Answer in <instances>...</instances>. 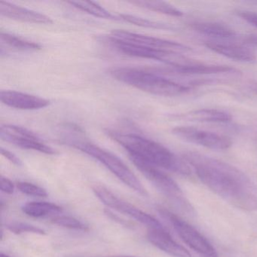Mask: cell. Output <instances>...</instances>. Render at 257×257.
I'll return each mask as SVG.
<instances>
[{
    "label": "cell",
    "instance_id": "cell-25",
    "mask_svg": "<svg viewBox=\"0 0 257 257\" xmlns=\"http://www.w3.org/2000/svg\"><path fill=\"white\" fill-rule=\"evenodd\" d=\"M17 187L21 192L25 195L36 197H46L48 195L46 189L28 182H19Z\"/></svg>",
    "mask_w": 257,
    "mask_h": 257
},
{
    "label": "cell",
    "instance_id": "cell-1",
    "mask_svg": "<svg viewBox=\"0 0 257 257\" xmlns=\"http://www.w3.org/2000/svg\"><path fill=\"white\" fill-rule=\"evenodd\" d=\"M183 159L195 170L201 181L218 196L242 210H257V188L235 167L194 152Z\"/></svg>",
    "mask_w": 257,
    "mask_h": 257
},
{
    "label": "cell",
    "instance_id": "cell-12",
    "mask_svg": "<svg viewBox=\"0 0 257 257\" xmlns=\"http://www.w3.org/2000/svg\"><path fill=\"white\" fill-rule=\"evenodd\" d=\"M204 45L213 52L233 61L249 64H253L257 61L255 52L242 45L218 41L206 42Z\"/></svg>",
    "mask_w": 257,
    "mask_h": 257
},
{
    "label": "cell",
    "instance_id": "cell-30",
    "mask_svg": "<svg viewBox=\"0 0 257 257\" xmlns=\"http://www.w3.org/2000/svg\"><path fill=\"white\" fill-rule=\"evenodd\" d=\"M246 41H247V43H249V44L257 47V35L249 36Z\"/></svg>",
    "mask_w": 257,
    "mask_h": 257
},
{
    "label": "cell",
    "instance_id": "cell-18",
    "mask_svg": "<svg viewBox=\"0 0 257 257\" xmlns=\"http://www.w3.org/2000/svg\"><path fill=\"white\" fill-rule=\"evenodd\" d=\"M192 29L196 32L217 39V40H231L236 37V33L233 30L221 24L213 22H195L191 25Z\"/></svg>",
    "mask_w": 257,
    "mask_h": 257
},
{
    "label": "cell",
    "instance_id": "cell-20",
    "mask_svg": "<svg viewBox=\"0 0 257 257\" xmlns=\"http://www.w3.org/2000/svg\"><path fill=\"white\" fill-rule=\"evenodd\" d=\"M67 4H70L76 10H80L96 18L108 19V20H120L119 17L114 16L95 3L88 2V1H69Z\"/></svg>",
    "mask_w": 257,
    "mask_h": 257
},
{
    "label": "cell",
    "instance_id": "cell-17",
    "mask_svg": "<svg viewBox=\"0 0 257 257\" xmlns=\"http://www.w3.org/2000/svg\"><path fill=\"white\" fill-rule=\"evenodd\" d=\"M181 118L198 122L225 123L231 121V115L219 109H201L186 112L181 115Z\"/></svg>",
    "mask_w": 257,
    "mask_h": 257
},
{
    "label": "cell",
    "instance_id": "cell-15",
    "mask_svg": "<svg viewBox=\"0 0 257 257\" xmlns=\"http://www.w3.org/2000/svg\"><path fill=\"white\" fill-rule=\"evenodd\" d=\"M170 71L183 76H195V75H211L219 73H237V70L232 67L225 65H210L192 62L184 65L171 67Z\"/></svg>",
    "mask_w": 257,
    "mask_h": 257
},
{
    "label": "cell",
    "instance_id": "cell-7",
    "mask_svg": "<svg viewBox=\"0 0 257 257\" xmlns=\"http://www.w3.org/2000/svg\"><path fill=\"white\" fill-rule=\"evenodd\" d=\"M92 189L96 196L105 205L117 210L119 213L127 215L132 219L148 227L149 229L164 228L162 224L157 219L149 213L143 211L134 204L118 198L104 186H95L92 188Z\"/></svg>",
    "mask_w": 257,
    "mask_h": 257
},
{
    "label": "cell",
    "instance_id": "cell-6",
    "mask_svg": "<svg viewBox=\"0 0 257 257\" xmlns=\"http://www.w3.org/2000/svg\"><path fill=\"white\" fill-rule=\"evenodd\" d=\"M159 211L164 218L169 221L180 238L189 247L204 256L216 257L215 248L196 228L166 209L160 208Z\"/></svg>",
    "mask_w": 257,
    "mask_h": 257
},
{
    "label": "cell",
    "instance_id": "cell-27",
    "mask_svg": "<svg viewBox=\"0 0 257 257\" xmlns=\"http://www.w3.org/2000/svg\"><path fill=\"white\" fill-rule=\"evenodd\" d=\"M0 189L2 192L11 195V194L14 193L15 186L11 180L2 176L0 178Z\"/></svg>",
    "mask_w": 257,
    "mask_h": 257
},
{
    "label": "cell",
    "instance_id": "cell-5",
    "mask_svg": "<svg viewBox=\"0 0 257 257\" xmlns=\"http://www.w3.org/2000/svg\"><path fill=\"white\" fill-rule=\"evenodd\" d=\"M130 159L136 168L147 177V180L151 182L164 195H166L185 211L190 213L193 211L190 203L185 198L182 189L172 178L154 165L137 158L130 157Z\"/></svg>",
    "mask_w": 257,
    "mask_h": 257
},
{
    "label": "cell",
    "instance_id": "cell-13",
    "mask_svg": "<svg viewBox=\"0 0 257 257\" xmlns=\"http://www.w3.org/2000/svg\"><path fill=\"white\" fill-rule=\"evenodd\" d=\"M147 238L161 250L174 257H191L189 251L177 243L165 228L149 229Z\"/></svg>",
    "mask_w": 257,
    "mask_h": 257
},
{
    "label": "cell",
    "instance_id": "cell-24",
    "mask_svg": "<svg viewBox=\"0 0 257 257\" xmlns=\"http://www.w3.org/2000/svg\"><path fill=\"white\" fill-rule=\"evenodd\" d=\"M7 228L15 234L22 233H34V234H45L46 231L35 225H30L24 222H13L7 225Z\"/></svg>",
    "mask_w": 257,
    "mask_h": 257
},
{
    "label": "cell",
    "instance_id": "cell-3",
    "mask_svg": "<svg viewBox=\"0 0 257 257\" xmlns=\"http://www.w3.org/2000/svg\"><path fill=\"white\" fill-rule=\"evenodd\" d=\"M60 140L63 144L73 147L98 161L130 189L141 195H147L145 188L130 168L115 155L88 141L82 129L78 126L66 125L61 132Z\"/></svg>",
    "mask_w": 257,
    "mask_h": 257
},
{
    "label": "cell",
    "instance_id": "cell-4",
    "mask_svg": "<svg viewBox=\"0 0 257 257\" xmlns=\"http://www.w3.org/2000/svg\"><path fill=\"white\" fill-rule=\"evenodd\" d=\"M109 74L122 83L155 95L174 97L190 91L189 87L142 69L117 67L111 69Z\"/></svg>",
    "mask_w": 257,
    "mask_h": 257
},
{
    "label": "cell",
    "instance_id": "cell-10",
    "mask_svg": "<svg viewBox=\"0 0 257 257\" xmlns=\"http://www.w3.org/2000/svg\"><path fill=\"white\" fill-rule=\"evenodd\" d=\"M172 133L183 141L210 150H228L232 144L231 139L228 137L189 126L174 127Z\"/></svg>",
    "mask_w": 257,
    "mask_h": 257
},
{
    "label": "cell",
    "instance_id": "cell-11",
    "mask_svg": "<svg viewBox=\"0 0 257 257\" xmlns=\"http://www.w3.org/2000/svg\"><path fill=\"white\" fill-rule=\"evenodd\" d=\"M0 100L7 106L22 110H36L47 107L50 101L47 99L16 91H2Z\"/></svg>",
    "mask_w": 257,
    "mask_h": 257
},
{
    "label": "cell",
    "instance_id": "cell-23",
    "mask_svg": "<svg viewBox=\"0 0 257 257\" xmlns=\"http://www.w3.org/2000/svg\"><path fill=\"white\" fill-rule=\"evenodd\" d=\"M52 223L64 228H70V229L78 230V231H87L89 230L88 225L82 222L79 219L69 216H55L52 219Z\"/></svg>",
    "mask_w": 257,
    "mask_h": 257
},
{
    "label": "cell",
    "instance_id": "cell-29",
    "mask_svg": "<svg viewBox=\"0 0 257 257\" xmlns=\"http://www.w3.org/2000/svg\"><path fill=\"white\" fill-rule=\"evenodd\" d=\"M104 212L105 214H106L109 219H112V220L115 221V222L121 224V225H124V226L132 227V225L130 222H127V221L124 220V219H121V218H120L119 216H117V215L114 214L110 210H105Z\"/></svg>",
    "mask_w": 257,
    "mask_h": 257
},
{
    "label": "cell",
    "instance_id": "cell-31",
    "mask_svg": "<svg viewBox=\"0 0 257 257\" xmlns=\"http://www.w3.org/2000/svg\"><path fill=\"white\" fill-rule=\"evenodd\" d=\"M107 257H137L134 256V255H109Z\"/></svg>",
    "mask_w": 257,
    "mask_h": 257
},
{
    "label": "cell",
    "instance_id": "cell-19",
    "mask_svg": "<svg viewBox=\"0 0 257 257\" xmlns=\"http://www.w3.org/2000/svg\"><path fill=\"white\" fill-rule=\"evenodd\" d=\"M22 211L31 217L40 218L61 213L62 211V207L54 203L33 201L25 204L22 207Z\"/></svg>",
    "mask_w": 257,
    "mask_h": 257
},
{
    "label": "cell",
    "instance_id": "cell-22",
    "mask_svg": "<svg viewBox=\"0 0 257 257\" xmlns=\"http://www.w3.org/2000/svg\"><path fill=\"white\" fill-rule=\"evenodd\" d=\"M120 20L124 21L127 23L133 24L137 26L143 28H152V29L164 30V31H176L177 28L173 25L168 24L161 23V22H153L148 19H143L138 16H132V15L121 14L119 16Z\"/></svg>",
    "mask_w": 257,
    "mask_h": 257
},
{
    "label": "cell",
    "instance_id": "cell-33",
    "mask_svg": "<svg viewBox=\"0 0 257 257\" xmlns=\"http://www.w3.org/2000/svg\"><path fill=\"white\" fill-rule=\"evenodd\" d=\"M254 4H256L257 5V2H254Z\"/></svg>",
    "mask_w": 257,
    "mask_h": 257
},
{
    "label": "cell",
    "instance_id": "cell-16",
    "mask_svg": "<svg viewBox=\"0 0 257 257\" xmlns=\"http://www.w3.org/2000/svg\"><path fill=\"white\" fill-rule=\"evenodd\" d=\"M1 54L7 52H34L41 49V46L34 42L21 38L9 33L0 34Z\"/></svg>",
    "mask_w": 257,
    "mask_h": 257
},
{
    "label": "cell",
    "instance_id": "cell-8",
    "mask_svg": "<svg viewBox=\"0 0 257 257\" xmlns=\"http://www.w3.org/2000/svg\"><path fill=\"white\" fill-rule=\"evenodd\" d=\"M108 38L112 41L121 42L162 52L184 54L192 51L191 48L177 42L170 41L157 37H149L123 30L112 31Z\"/></svg>",
    "mask_w": 257,
    "mask_h": 257
},
{
    "label": "cell",
    "instance_id": "cell-2",
    "mask_svg": "<svg viewBox=\"0 0 257 257\" xmlns=\"http://www.w3.org/2000/svg\"><path fill=\"white\" fill-rule=\"evenodd\" d=\"M107 135L128 153L129 157L144 161L157 168L182 175H189L191 170L184 159H180L162 144L132 133L107 131Z\"/></svg>",
    "mask_w": 257,
    "mask_h": 257
},
{
    "label": "cell",
    "instance_id": "cell-26",
    "mask_svg": "<svg viewBox=\"0 0 257 257\" xmlns=\"http://www.w3.org/2000/svg\"><path fill=\"white\" fill-rule=\"evenodd\" d=\"M237 16L241 18L245 22L252 25L254 28H257V13L248 11H239L237 13Z\"/></svg>",
    "mask_w": 257,
    "mask_h": 257
},
{
    "label": "cell",
    "instance_id": "cell-28",
    "mask_svg": "<svg viewBox=\"0 0 257 257\" xmlns=\"http://www.w3.org/2000/svg\"><path fill=\"white\" fill-rule=\"evenodd\" d=\"M1 154H2L4 157L7 158L8 160H10L12 163L17 165V166H22V165H23V164H22V160H21L18 156H16L14 153L9 151V150H5L4 147L1 148Z\"/></svg>",
    "mask_w": 257,
    "mask_h": 257
},
{
    "label": "cell",
    "instance_id": "cell-9",
    "mask_svg": "<svg viewBox=\"0 0 257 257\" xmlns=\"http://www.w3.org/2000/svg\"><path fill=\"white\" fill-rule=\"evenodd\" d=\"M0 138L3 141L24 150H34L46 155L58 153L34 132L21 126L2 124L0 127Z\"/></svg>",
    "mask_w": 257,
    "mask_h": 257
},
{
    "label": "cell",
    "instance_id": "cell-21",
    "mask_svg": "<svg viewBox=\"0 0 257 257\" xmlns=\"http://www.w3.org/2000/svg\"><path fill=\"white\" fill-rule=\"evenodd\" d=\"M131 3L141 8L162 13L167 16H173V17H182L183 16V12L180 11L178 9L167 3L161 2V1H133Z\"/></svg>",
    "mask_w": 257,
    "mask_h": 257
},
{
    "label": "cell",
    "instance_id": "cell-32",
    "mask_svg": "<svg viewBox=\"0 0 257 257\" xmlns=\"http://www.w3.org/2000/svg\"><path fill=\"white\" fill-rule=\"evenodd\" d=\"M0 257H10V255H7V254H4V252H2L1 253V255H0Z\"/></svg>",
    "mask_w": 257,
    "mask_h": 257
},
{
    "label": "cell",
    "instance_id": "cell-14",
    "mask_svg": "<svg viewBox=\"0 0 257 257\" xmlns=\"http://www.w3.org/2000/svg\"><path fill=\"white\" fill-rule=\"evenodd\" d=\"M0 15L4 17L26 23L50 25L53 23L51 18L8 2H0Z\"/></svg>",
    "mask_w": 257,
    "mask_h": 257
}]
</instances>
